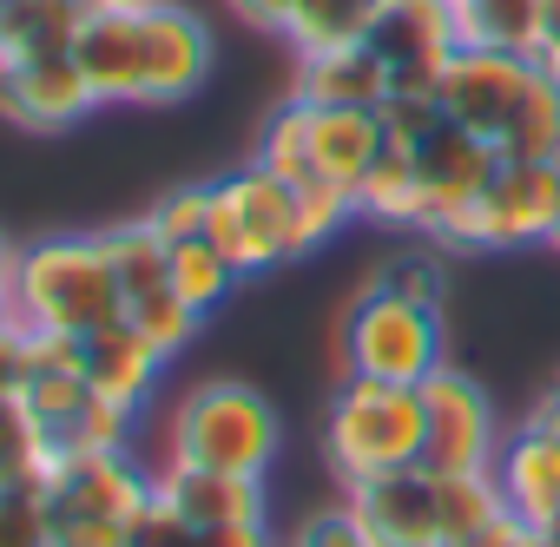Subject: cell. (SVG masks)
<instances>
[{"label": "cell", "instance_id": "6da1fadb", "mask_svg": "<svg viewBox=\"0 0 560 547\" xmlns=\"http://www.w3.org/2000/svg\"><path fill=\"white\" fill-rule=\"evenodd\" d=\"M40 501L54 521V547H132V527L152 508V468H139L132 449L54 455L40 475Z\"/></svg>", "mask_w": 560, "mask_h": 547}, {"label": "cell", "instance_id": "7a4b0ae2", "mask_svg": "<svg viewBox=\"0 0 560 547\" xmlns=\"http://www.w3.org/2000/svg\"><path fill=\"white\" fill-rule=\"evenodd\" d=\"M14 317L47 337H93L126 317L100 237H40L14 264Z\"/></svg>", "mask_w": 560, "mask_h": 547}, {"label": "cell", "instance_id": "3957f363", "mask_svg": "<svg viewBox=\"0 0 560 547\" xmlns=\"http://www.w3.org/2000/svg\"><path fill=\"white\" fill-rule=\"evenodd\" d=\"M284 422H277L270 396H257L250 383L211 376L198 389L178 396L172 422H165V462H191V468H218V475H270Z\"/></svg>", "mask_w": 560, "mask_h": 547}, {"label": "cell", "instance_id": "277c9868", "mask_svg": "<svg viewBox=\"0 0 560 547\" xmlns=\"http://www.w3.org/2000/svg\"><path fill=\"white\" fill-rule=\"evenodd\" d=\"M324 462L343 488L416 468L422 462V383H376L343 376L324 416Z\"/></svg>", "mask_w": 560, "mask_h": 547}, {"label": "cell", "instance_id": "5b68a950", "mask_svg": "<svg viewBox=\"0 0 560 547\" xmlns=\"http://www.w3.org/2000/svg\"><path fill=\"white\" fill-rule=\"evenodd\" d=\"M205 237L231 257L237 278H264V270H284L291 257L311 251L304 211H298V185H284L277 172H264L257 159L231 178L211 185V224Z\"/></svg>", "mask_w": 560, "mask_h": 547}, {"label": "cell", "instance_id": "8992f818", "mask_svg": "<svg viewBox=\"0 0 560 547\" xmlns=\"http://www.w3.org/2000/svg\"><path fill=\"white\" fill-rule=\"evenodd\" d=\"M553 224H560V165L501 159L435 244L442 251H521V244H553Z\"/></svg>", "mask_w": 560, "mask_h": 547}, {"label": "cell", "instance_id": "52a82bcc", "mask_svg": "<svg viewBox=\"0 0 560 547\" xmlns=\"http://www.w3.org/2000/svg\"><path fill=\"white\" fill-rule=\"evenodd\" d=\"M435 370H442V311L363 284L343 311V376L429 383Z\"/></svg>", "mask_w": 560, "mask_h": 547}, {"label": "cell", "instance_id": "ba28073f", "mask_svg": "<svg viewBox=\"0 0 560 547\" xmlns=\"http://www.w3.org/2000/svg\"><path fill=\"white\" fill-rule=\"evenodd\" d=\"M540 86H547V67H540V60H527V54H494V47H462V54L442 67L435 100H442V113H448L462 132H475V139H488L494 152H508V139H514V126L527 119V106H534Z\"/></svg>", "mask_w": 560, "mask_h": 547}, {"label": "cell", "instance_id": "9c48e42d", "mask_svg": "<svg viewBox=\"0 0 560 547\" xmlns=\"http://www.w3.org/2000/svg\"><path fill=\"white\" fill-rule=\"evenodd\" d=\"M494 455H501L494 403L481 396L475 376L442 363L422 383V468L429 475H494Z\"/></svg>", "mask_w": 560, "mask_h": 547}, {"label": "cell", "instance_id": "30bf717a", "mask_svg": "<svg viewBox=\"0 0 560 547\" xmlns=\"http://www.w3.org/2000/svg\"><path fill=\"white\" fill-rule=\"evenodd\" d=\"M139 21V80H132V106H178L211 80V27L178 8V0H159V8H132Z\"/></svg>", "mask_w": 560, "mask_h": 547}, {"label": "cell", "instance_id": "8fae6325", "mask_svg": "<svg viewBox=\"0 0 560 547\" xmlns=\"http://www.w3.org/2000/svg\"><path fill=\"white\" fill-rule=\"evenodd\" d=\"M370 47L389 67L396 93H435L442 67L462 54L455 0H383V14L370 27Z\"/></svg>", "mask_w": 560, "mask_h": 547}, {"label": "cell", "instance_id": "7c38bea8", "mask_svg": "<svg viewBox=\"0 0 560 547\" xmlns=\"http://www.w3.org/2000/svg\"><path fill=\"white\" fill-rule=\"evenodd\" d=\"M343 508L357 514V527L370 534V547H448V527H442V481H435L422 462L343 488Z\"/></svg>", "mask_w": 560, "mask_h": 547}, {"label": "cell", "instance_id": "4fadbf2b", "mask_svg": "<svg viewBox=\"0 0 560 547\" xmlns=\"http://www.w3.org/2000/svg\"><path fill=\"white\" fill-rule=\"evenodd\" d=\"M494 481L508 514H521L527 527H560V409L547 396L514 422V435H501Z\"/></svg>", "mask_w": 560, "mask_h": 547}, {"label": "cell", "instance_id": "5bb4252c", "mask_svg": "<svg viewBox=\"0 0 560 547\" xmlns=\"http://www.w3.org/2000/svg\"><path fill=\"white\" fill-rule=\"evenodd\" d=\"M409 152H416V172H422V231H416V237H429V244H435V237L448 231V218H455L481 185H488V172L501 165V152H494L488 139L462 132L448 113H442V119H435Z\"/></svg>", "mask_w": 560, "mask_h": 547}, {"label": "cell", "instance_id": "9a60e30c", "mask_svg": "<svg viewBox=\"0 0 560 547\" xmlns=\"http://www.w3.org/2000/svg\"><path fill=\"white\" fill-rule=\"evenodd\" d=\"M100 106V93L86 86L73 54H47V60H0V119L21 132H67Z\"/></svg>", "mask_w": 560, "mask_h": 547}, {"label": "cell", "instance_id": "2e32d148", "mask_svg": "<svg viewBox=\"0 0 560 547\" xmlns=\"http://www.w3.org/2000/svg\"><path fill=\"white\" fill-rule=\"evenodd\" d=\"M159 501H172L191 527H237V521H270L264 481L257 475H218V468H191V462H159L152 468Z\"/></svg>", "mask_w": 560, "mask_h": 547}, {"label": "cell", "instance_id": "e0dca14e", "mask_svg": "<svg viewBox=\"0 0 560 547\" xmlns=\"http://www.w3.org/2000/svg\"><path fill=\"white\" fill-rule=\"evenodd\" d=\"M165 363L172 357H159L126 317L119 324H106V330H93V337H80V370H86V383L106 396V403H119V409H145V396L159 389V376H165Z\"/></svg>", "mask_w": 560, "mask_h": 547}, {"label": "cell", "instance_id": "ac0fdd59", "mask_svg": "<svg viewBox=\"0 0 560 547\" xmlns=\"http://www.w3.org/2000/svg\"><path fill=\"white\" fill-rule=\"evenodd\" d=\"M389 67L376 60L370 40H350V47H330V54H298V80H291V100L304 106H376L389 100Z\"/></svg>", "mask_w": 560, "mask_h": 547}, {"label": "cell", "instance_id": "d6986e66", "mask_svg": "<svg viewBox=\"0 0 560 547\" xmlns=\"http://www.w3.org/2000/svg\"><path fill=\"white\" fill-rule=\"evenodd\" d=\"M389 132H383V113L376 106H311V159H317V178L343 185L357 198V185L370 178V165L383 159Z\"/></svg>", "mask_w": 560, "mask_h": 547}, {"label": "cell", "instance_id": "ffe728a7", "mask_svg": "<svg viewBox=\"0 0 560 547\" xmlns=\"http://www.w3.org/2000/svg\"><path fill=\"white\" fill-rule=\"evenodd\" d=\"M73 60L86 73V86L100 93V106H132V80H139V21L119 14V8H93L80 40H73Z\"/></svg>", "mask_w": 560, "mask_h": 547}, {"label": "cell", "instance_id": "44dd1931", "mask_svg": "<svg viewBox=\"0 0 560 547\" xmlns=\"http://www.w3.org/2000/svg\"><path fill=\"white\" fill-rule=\"evenodd\" d=\"M93 0H0V60L73 54Z\"/></svg>", "mask_w": 560, "mask_h": 547}, {"label": "cell", "instance_id": "7402d4cb", "mask_svg": "<svg viewBox=\"0 0 560 547\" xmlns=\"http://www.w3.org/2000/svg\"><path fill=\"white\" fill-rule=\"evenodd\" d=\"M100 244H106V264H113V284H119V304H126V311H139L145 298L172 291V244H165L145 218L100 231Z\"/></svg>", "mask_w": 560, "mask_h": 547}, {"label": "cell", "instance_id": "603a6c76", "mask_svg": "<svg viewBox=\"0 0 560 547\" xmlns=\"http://www.w3.org/2000/svg\"><path fill=\"white\" fill-rule=\"evenodd\" d=\"M357 218L389 224V231H422V172L409 146H383V159L370 165V178L357 185Z\"/></svg>", "mask_w": 560, "mask_h": 547}, {"label": "cell", "instance_id": "cb8c5ba5", "mask_svg": "<svg viewBox=\"0 0 560 547\" xmlns=\"http://www.w3.org/2000/svg\"><path fill=\"white\" fill-rule=\"evenodd\" d=\"M462 47H494V54H527L540 47V0H455Z\"/></svg>", "mask_w": 560, "mask_h": 547}, {"label": "cell", "instance_id": "d4e9b609", "mask_svg": "<svg viewBox=\"0 0 560 547\" xmlns=\"http://www.w3.org/2000/svg\"><path fill=\"white\" fill-rule=\"evenodd\" d=\"M376 14H383V0H298L284 40H291L298 54H330V47L370 40Z\"/></svg>", "mask_w": 560, "mask_h": 547}, {"label": "cell", "instance_id": "484cf974", "mask_svg": "<svg viewBox=\"0 0 560 547\" xmlns=\"http://www.w3.org/2000/svg\"><path fill=\"white\" fill-rule=\"evenodd\" d=\"M47 462H54V442L34 422V409L21 396H0V488H40Z\"/></svg>", "mask_w": 560, "mask_h": 547}, {"label": "cell", "instance_id": "4316f807", "mask_svg": "<svg viewBox=\"0 0 560 547\" xmlns=\"http://www.w3.org/2000/svg\"><path fill=\"white\" fill-rule=\"evenodd\" d=\"M172 291H178L198 317H211V311L237 291V270H231V257H224L211 237H185V244H172Z\"/></svg>", "mask_w": 560, "mask_h": 547}, {"label": "cell", "instance_id": "83f0119b", "mask_svg": "<svg viewBox=\"0 0 560 547\" xmlns=\"http://www.w3.org/2000/svg\"><path fill=\"white\" fill-rule=\"evenodd\" d=\"M257 165L277 172L284 185L317 178V159H311V106H304V100H284V106L264 119V132H257Z\"/></svg>", "mask_w": 560, "mask_h": 547}, {"label": "cell", "instance_id": "f1b7e54d", "mask_svg": "<svg viewBox=\"0 0 560 547\" xmlns=\"http://www.w3.org/2000/svg\"><path fill=\"white\" fill-rule=\"evenodd\" d=\"M47 442H54V455H80V449H132V409H119V403H106V396L93 389L73 416H60V422L47 429Z\"/></svg>", "mask_w": 560, "mask_h": 547}, {"label": "cell", "instance_id": "f546056e", "mask_svg": "<svg viewBox=\"0 0 560 547\" xmlns=\"http://www.w3.org/2000/svg\"><path fill=\"white\" fill-rule=\"evenodd\" d=\"M370 284H383V291H396V298H409V304H435L442 311V291H448V270H442V244H402V251H389L383 264H376V278Z\"/></svg>", "mask_w": 560, "mask_h": 547}, {"label": "cell", "instance_id": "4dcf8cb0", "mask_svg": "<svg viewBox=\"0 0 560 547\" xmlns=\"http://www.w3.org/2000/svg\"><path fill=\"white\" fill-rule=\"evenodd\" d=\"M126 324H132V330L159 350V357H178V350L198 337V324H205V317H198L178 291H159V298H145L139 311H126Z\"/></svg>", "mask_w": 560, "mask_h": 547}, {"label": "cell", "instance_id": "1f68e13d", "mask_svg": "<svg viewBox=\"0 0 560 547\" xmlns=\"http://www.w3.org/2000/svg\"><path fill=\"white\" fill-rule=\"evenodd\" d=\"M145 224L165 237V244H185V237H205L211 224V185H172L165 198H152Z\"/></svg>", "mask_w": 560, "mask_h": 547}, {"label": "cell", "instance_id": "d6a6232c", "mask_svg": "<svg viewBox=\"0 0 560 547\" xmlns=\"http://www.w3.org/2000/svg\"><path fill=\"white\" fill-rule=\"evenodd\" d=\"M0 547H54L40 488H0Z\"/></svg>", "mask_w": 560, "mask_h": 547}, {"label": "cell", "instance_id": "836d02e7", "mask_svg": "<svg viewBox=\"0 0 560 547\" xmlns=\"http://www.w3.org/2000/svg\"><path fill=\"white\" fill-rule=\"evenodd\" d=\"M277 547H370V534L357 527V514L337 501V508H317V514H304Z\"/></svg>", "mask_w": 560, "mask_h": 547}, {"label": "cell", "instance_id": "e575fe53", "mask_svg": "<svg viewBox=\"0 0 560 547\" xmlns=\"http://www.w3.org/2000/svg\"><path fill=\"white\" fill-rule=\"evenodd\" d=\"M191 547H277L270 521H237V527H191Z\"/></svg>", "mask_w": 560, "mask_h": 547}, {"label": "cell", "instance_id": "d590c367", "mask_svg": "<svg viewBox=\"0 0 560 547\" xmlns=\"http://www.w3.org/2000/svg\"><path fill=\"white\" fill-rule=\"evenodd\" d=\"M224 8L244 21V27H264V34H284L291 14H298V0H224Z\"/></svg>", "mask_w": 560, "mask_h": 547}, {"label": "cell", "instance_id": "8d00e7d4", "mask_svg": "<svg viewBox=\"0 0 560 547\" xmlns=\"http://www.w3.org/2000/svg\"><path fill=\"white\" fill-rule=\"evenodd\" d=\"M527 534H534V527H527L521 514H494L488 527H475V534L455 540V547H527Z\"/></svg>", "mask_w": 560, "mask_h": 547}, {"label": "cell", "instance_id": "74e56055", "mask_svg": "<svg viewBox=\"0 0 560 547\" xmlns=\"http://www.w3.org/2000/svg\"><path fill=\"white\" fill-rule=\"evenodd\" d=\"M21 383H27V344L21 330H8L0 337V396H21Z\"/></svg>", "mask_w": 560, "mask_h": 547}, {"label": "cell", "instance_id": "f35d334b", "mask_svg": "<svg viewBox=\"0 0 560 547\" xmlns=\"http://www.w3.org/2000/svg\"><path fill=\"white\" fill-rule=\"evenodd\" d=\"M534 60L560 80V0H540V47H534Z\"/></svg>", "mask_w": 560, "mask_h": 547}, {"label": "cell", "instance_id": "ab89813d", "mask_svg": "<svg viewBox=\"0 0 560 547\" xmlns=\"http://www.w3.org/2000/svg\"><path fill=\"white\" fill-rule=\"evenodd\" d=\"M14 264H21V244L0 231V284H14Z\"/></svg>", "mask_w": 560, "mask_h": 547}, {"label": "cell", "instance_id": "60d3db41", "mask_svg": "<svg viewBox=\"0 0 560 547\" xmlns=\"http://www.w3.org/2000/svg\"><path fill=\"white\" fill-rule=\"evenodd\" d=\"M8 330H21V317H14V284H0V337Z\"/></svg>", "mask_w": 560, "mask_h": 547}, {"label": "cell", "instance_id": "b9f144b4", "mask_svg": "<svg viewBox=\"0 0 560 547\" xmlns=\"http://www.w3.org/2000/svg\"><path fill=\"white\" fill-rule=\"evenodd\" d=\"M93 8H119V14H132V8H159V0H93Z\"/></svg>", "mask_w": 560, "mask_h": 547}, {"label": "cell", "instance_id": "7bdbcfd3", "mask_svg": "<svg viewBox=\"0 0 560 547\" xmlns=\"http://www.w3.org/2000/svg\"><path fill=\"white\" fill-rule=\"evenodd\" d=\"M527 547H560V534H553V527H534V534H527Z\"/></svg>", "mask_w": 560, "mask_h": 547}, {"label": "cell", "instance_id": "ee69618b", "mask_svg": "<svg viewBox=\"0 0 560 547\" xmlns=\"http://www.w3.org/2000/svg\"><path fill=\"white\" fill-rule=\"evenodd\" d=\"M547 403H553V409H560V376H553V383H547Z\"/></svg>", "mask_w": 560, "mask_h": 547}, {"label": "cell", "instance_id": "f6af8a7d", "mask_svg": "<svg viewBox=\"0 0 560 547\" xmlns=\"http://www.w3.org/2000/svg\"><path fill=\"white\" fill-rule=\"evenodd\" d=\"M553 251H560V224H553Z\"/></svg>", "mask_w": 560, "mask_h": 547}, {"label": "cell", "instance_id": "bcb514c9", "mask_svg": "<svg viewBox=\"0 0 560 547\" xmlns=\"http://www.w3.org/2000/svg\"><path fill=\"white\" fill-rule=\"evenodd\" d=\"M553 165H560V152H553Z\"/></svg>", "mask_w": 560, "mask_h": 547}, {"label": "cell", "instance_id": "7dc6e473", "mask_svg": "<svg viewBox=\"0 0 560 547\" xmlns=\"http://www.w3.org/2000/svg\"><path fill=\"white\" fill-rule=\"evenodd\" d=\"M553 534H560V527H553Z\"/></svg>", "mask_w": 560, "mask_h": 547}]
</instances>
